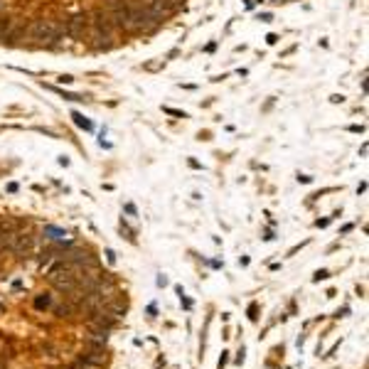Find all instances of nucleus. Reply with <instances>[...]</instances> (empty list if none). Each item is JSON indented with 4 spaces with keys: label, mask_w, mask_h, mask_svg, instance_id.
<instances>
[{
    "label": "nucleus",
    "mask_w": 369,
    "mask_h": 369,
    "mask_svg": "<svg viewBox=\"0 0 369 369\" xmlns=\"http://www.w3.org/2000/svg\"><path fill=\"white\" fill-rule=\"evenodd\" d=\"M47 278H50L52 288L59 290V293H74V290H77V276L71 273V266L67 261L59 264L57 268H52Z\"/></svg>",
    "instance_id": "1"
},
{
    "label": "nucleus",
    "mask_w": 369,
    "mask_h": 369,
    "mask_svg": "<svg viewBox=\"0 0 369 369\" xmlns=\"http://www.w3.org/2000/svg\"><path fill=\"white\" fill-rule=\"evenodd\" d=\"M89 27H91V20H89L86 13H79V15L69 17L67 25H64V30L69 32V37H74V40H84V34L89 32Z\"/></svg>",
    "instance_id": "2"
},
{
    "label": "nucleus",
    "mask_w": 369,
    "mask_h": 369,
    "mask_svg": "<svg viewBox=\"0 0 369 369\" xmlns=\"http://www.w3.org/2000/svg\"><path fill=\"white\" fill-rule=\"evenodd\" d=\"M86 342H89V347H94V350H103V347H106V342H108V330H103V327H94V330H91V335L86 337Z\"/></svg>",
    "instance_id": "3"
},
{
    "label": "nucleus",
    "mask_w": 369,
    "mask_h": 369,
    "mask_svg": "<svg viewBox=\"0 0 369 369\" xmlns=\"http://www.w3.org/2000/svg\"><path fill=\"white\" fill-rule=\"evenodd\" d=\"M163 111H165V114H170V116H175V118H187L184 111H177V108H170V106H165Z\"/></svg>",
    "instance_id": "4"
},
{
    "label": "nucleus",
    "mask_w": 369,
    "mask_h": 369,
    "mask_svg": "<svg viewBox=\"0 0 369 369\" xmlns=\"http://www.w3.org/2000/svg\"><path fill=\"white\" fill-rule=\"evenodd\" d=\"M74 121H77V123H79L82 128H91V123H89V121H86V118H84L82 114H74Z\"/></svg>",
    "instance_id": "5"
},
{
    "label": "nucleus",
    "mask_w": 369,
    "mask_h": 369,
    "mask_svg": "<svg viewBox=\"0 0 369 369\" xmlns=\"http://www.w3.org/2000/svg\"><path fill=\"white\" fill-rule=\"evenodd\" d=\"M34 305H37V308H47V305H50V298H47V295H45V298H37Z\"/></svg>",
    "instance_id": "6"
},
{
    "label": "nucleus",
    "mask_w": 369,
    "mask_h": 369,
    "mask_svg": "<svg viewBox=\"0 0 369 369\" xmlns=\"http://www.w3.org/2000/svg\"><path fill=\"white\" fill-rule=\"evenodd\" d=\"M47 234H52V239H62V232H57V229H52V227L47 229Z\"/></svg>",
    "instance_id": "7"
},
{
    "label": "nucleus",
    "mask_w": 369,
    "mask_h": 369,
    "mask_svg": "<svg viewBox=\"0 0 369 369\" xmlns=\"http://www.w3.org/2000/svg\"><path fill=\"white\" fill-rule=\"evenodd\" d=\"M59 82H62V84H71V82H74V77H69V74H64V77H59Z\"/></svg>",
    "instance_id": "8"
},
{
    "label": "nucleus",
    "mask_w": 369,
    "mask_h": 369,
    "mask_svg": "<svg viewBox=\"0 0 369 369\" xmlns=\"http://www.w3.org/2000/svg\"><path fill=\"white\" fill-rule=\"evenodd\" d=\"M322 278H327V271H318L315 273V281H322Z\"/></svg>",
    "instance_id": "9"
},
{
    "label": "nucleus",
    "mask_w": 369,
    "mask_h": 369,
    "mask_svg": "<svg viewBox=\"0 0 369 369\" xmlns=\"http://www.w3.org/2000/svg\"><path fill=\"white\" fill-rule=\"evenodd\" d=\"M57 315H69V308L64 305V308H57Z\"/></svg>",
    "instance_id": "10"
}]
</instances>
